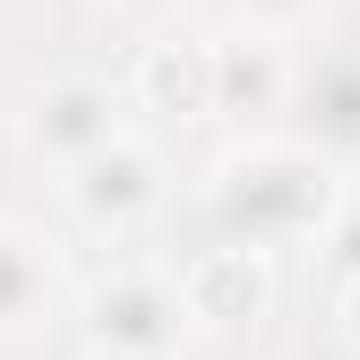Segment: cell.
I'll use <instances>...</instances> for the list:
<instances>
[{
	"mask_svg": "<svg viewBox=\"0 0 360 360\" xmlns=\"http://www.w3.org/2000/svg\"><path fill=\"white\" fill-rule=\"evenodd\" d=\"M34 283H43V266H34V249H26L18 232H0V326H9V318H26V300H34Z\"/></svg>",
	"mask_w": 360,
	"mask_h": 360,
	"instance_id": "4",
	"label": "cell"
},
{
	"mask_svg": "<svg viewBox=\"0 0 360 360\" xmlns=\"http://www.w3.org/2000/svg\"><path fill=\"white\" fill-rule=\"evenodd\" d=\"M257 9H300V0H257Z\"/></svg>",
	"mask_w": 360,
	"mask_h": 360,
	"instance_id": "5",
	"label": "cell"
},
{
	"mask_svg": "<svg viewBox=\"0 0 360 360\" xmlns=\"http://www.w3.org/2000/svg\"><path fill=\"white\" fill-rule=\"evenodd\" d=\"M180 292H189L198 318H240V309H257L266 275H257V257H249V249H214V257H198L189 275H180Z\"/></svg>",
	"mask_w": 360,
	"mask_h": 360,
	"instance_id": "2",
	"label": "cell"
},
{
	"mask_svg": "<svg viewBox=\"0 0 360 360\" xmlns=\"http://www.w3.org/2000/svg\"><path fill=\"white\" fill-rule=\"evenodd\" d=\"M138 86H146V103H163V112H206L214 103V52H206V43H146Z\"/></svg>",
	"mask_w": 360,
	"mask_h": 360,
	"instance_id": "1",
	"label": "cell"
},
{
	"mask_svg": "<svg viewBox=\"0 0 360 360\" xmlns=\"http://www.w3.org/2000/svg\"><path fill=\"white\" fill-rule=\"evenodd\" d=\"M146 198H155V172L129 146H95L86 155V172H77V206L86 214H138Z\"/></svg>",
	"mask_w": 360,
	"mask_h": 360,
	"instance_id": "3",
	"label": "cell"
},
{
	"mask_svg": "<svg viewBox=\"0 0 360 360\" xmlns=\"http://www.w3.org/2000/svg\"><path fill=\"white\" fill-rule=\"evenodd\" d=\"M352 335H360V292H352Z\"/></svg>",
	"mask_w": 360,
	"mask_h": 360,
	"instance_id": "6",
	"label": "cell"
},
{
	"mask_svg": "<svg viewBox=\"0 0 360 360\" xmlns=\"http://www.w3.org/2000/svg\"><path fill=\"white\" fill-rule=\"evenodd\" d=\"M95 360H129V352H95Z\"/></svg>",
	"mask_w": 360,
	"mask_h": 360,
	"instance_id": "7",
	"label": "cell"
}]
</instances>
